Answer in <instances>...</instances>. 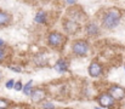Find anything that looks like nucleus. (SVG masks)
<instances>
[{
  "mask_svg": "<svg viewBox=\"0 0 125 109\" xmlns=\"http://www.w3.org/2000/svg\"><path fill=\"white\" fill-rule=\"evenodd\" d=\"M44 109H53V104H51L50 102H47V103L44 104Z\"/></svg>",
  "mask_w": 125,
  "mask_h": 109,
  "instance_id": "dca6fc26",
  "label": "nucleus"
},
{
  "mask_svg": "<svg viewBox=\"0 0 125 109\" xmlns=\"http://www.w3.org/2000/svg\"><path fill=\"white\" fill-rule=\"evenodd\" d=\"M95 109H100V108H95Z\"/></svg>",
  "mask_w": 125,
  "mask_h": 109,
  "instance_id": "5701e85b",
  "label": "nucleus"
},
{
  "mask_svg": "<svg viewBox=\"0 0 125 109\" xmlns=\"http://www.w3.org/2000/svg\"><path fill=\"white\" fill-rule=\"evenodd\" d=\"M101 73H102V67H101L98 63L92 62V63L90 64V67H89V74H90L91 76L96 78V76L101 75Z\"/></svg>",
  "mask_w": 125,
  "mask_h": 109,
  "instance_id": "6e6552de",
  "label": "nucleus"
},
{
  "mask_svg": "<svg viewBox=\"0 0 125 109\" xmlns=\"http://www.w3.org/2000/svg\"><path fill=\"white\" fill-rule=\"evenodd\" d=\"M31 86H32V81H29L26 86H24V89H23V92L26 93V95H31L32 92H31Z\"/></svg>",
  "mask_w": 125,
  "mask_h": 109,
  "instance_id": "ddd939ff",
  "label": "nucleus"
},
{
  "mask_svg": "<svg viewBox=\"0 0 125 109\" xmlns=\"http://www.w3.org/2000/svg\"><path fill=\"white\" fill-rule=\"evenodd\" d=\"M55 68H56L57 72H66V70H67V64H66V62H64L63 59H60V61L56 63Z\"/></svg>",
  "mask_w": 125,
  "mask_h": 109,
  "instance_id": "9b49d317",
  "label": "nucleus"
},
{
  "mask_svg": "<svg viewBox=\"0 0 125 109\" xmlns=\"http://www.w3.org/2000/svg\"><path fill=\"white\" fill-rule=\"evenodd\" d=\"M120 17H122V13L119 12V10L111 9V10H108L104 13V16L102 18V24L107 29H113V28H115L119 24Z\"/></svg>",
  "mask_w": 125,
  "mask_h": 109,
  "instance_id": "f257e3e1",
  "label": "nucleus"
},
{
  "mask_svg": "<svg viewBox=\"0 0 125 109\" xmlns=\"http://www.w3.org/2000/svg\"><path fill=\"white\" fill-rule=\"evenodd\" d=\"M4 44H5V42H4V40H1V39H0V46H4Z\"/></svg>",
  "mask_w": 125,
  "mask_h": 109,
  "instance_id": "412c9836",
  "label": "nucleus"
},
{
  "mask_svg": "<svg viewBox=\"0 0 125 109\" xmlns=\"http://www.w3.org/2000/svg\"><path fill=\"white\" fill-rule=\"evenodd\" d=\"M66 109H71V108H66Z\"/></svg>",
  "mask_w": 125,
  "mask_h": 109,
  "instance_id": "b1692460",
  "label": "nucleus"
},
{
  "mask_svg": "<svg viewBox=\"0 0 125 109\" xmlns=\"http://www.w3.org/2000/svg\"><path fill=\"white\" fill-rule=\"evenodd\" d=\"M109 95L114 99H122L125 97V90L123 87H119V86H112L109 89Z\"/></svg>",
  "mask_w": 125,
  "mask_h": 109,
  "instance_id": "423d86ee",
  "label": "nucleus"
},
{
  "mask_svg": "<svg viewBox=\"0 0 125 109\" xmlns=\"http://www.w3.org/2000/svg\"><path fill=\"white\" fill-rule=\"evenodd\" d=\"M31 97H32V101H33V102L38 103V102L42 101V99L46 97V92H45L42 89H35V90L32 91Z\"/></svg>",
  "mask_w": 125,
  "mask_h": 109,
  "instance_id": "0eeeda50",
  "label": "nucleus"
},
{
  "mask_svg": "<svg viewBox=\"0 0 125 109\" xmlns=\"http://www.w3.org/2000/svg\"><path fill=\"white\" fill-rule=\"evenodd\" d=\"M45 20H46V16H45V12H38L37 16H35V22L37 23H45Z\"/></svg>",
  "mask_w": 125,
  "mask_h": 109,
  "instance_id": "f8f14e48",
  "label": "nucleus"
},
{
  "mask_svg": "<svg viewBox=\"0 0 125 109\" xmlns=\"http://www.w3.org/2000/svg\"><path fill=\"white\" fill-rule=\"evenodd\" d=\"M0 79H1V73H0Z\"/></svg>",
  "mask_w": 125,
  "mask_h": 109,
  "instance_id": "4be33fe9",
  "label": "nucleus"
},
{
  "mask_svg": "<svg viewBox=\"0 0 125 109\" xmlns=\"http://www.w3.org/2000/svg\"><path fill=\"white\" fill-rule=\"evenodd\" d=\"M21 89H22V84H21V82H17V84H15V90L20 91Z\"/></svg>",
  "mask_w": 125,
  "mask_h": 109,
  "instance_id": "f3484780",
  "label": "nucleus"
},
{
  "mask_svg": "<svg viewBox=\"0 0 125 109\" xmlns=\"http://www.w3.org/2000/svg\"><path fill=\"white\" fill-rule=\"evenodd\" d=\"M47 41L51 46L57 47V46H61L64 42V36L62 34H60V33H51L47 38Z\"/></svg>",
  "mask_w": 125,
  "mask_h": 109,
  "instance_id": "7ed1b4c3",
  "label": "nucleus"
},
{
  "mask_svg": "<svg viewBox=\"0 0 125 109\" xmlns=\"http://www.w3.org/2000/svg\"><path fill=\"white\" fill-rule=\"evenodd\" d=\"M72 50H73V52H74L75 55H78V56H85V55L87 53V51H89V45H87V42L84 41V40H77V41L73 44Z\"/></svg>",
  "mask_w": 125,
  "mask_h": 109,
  "instance_id": "f03ea898",
  "label": "nucleus"
},
{
  "mask_svg": "<svg viewBox=\"0 0 125 109\" xmlns=\"http://www.w3.org/2000/svg\"><path fill=\"white\" fill-rule=\"evenodd\" d=\"M66 1H67L68 4H74V2H75V0H66Z\"/></svg>",
  "mask_w": 125,
  "mask_h": 109,
  "instance_id": "aec40b11",
  "label": "nucleus"
},
{
  "mask_svg": "<svg viewBox=\"0 0 125 109\" xmlns=\"http://www.w3.org/2000/svg\"><path fill=\"white\" fill-rule=\"evenodd\" d=\"M9 106V102L5 99H0V109H6V107Z\"/></svg>",
  "mask_w": 125,
  "mask_h": 109,
  "instance_id": "4468645a",
  "label": "nucleus"
},
{
  "mask_svg": "<svg viewBox=\"0 0 125 109\" xmlns=\"http://www.w3.org/2000/svg\"><path fill=\"white\" fill-rule=\"evenodd\" d=\"M98 102H100V104L102 106V107H104V108H109V107H112L113 106V102H114V98L108 93H103V95H101L100 97H98Z\"/></svg>",
  "mask_w": 125,
  "mask_h": 109,
  "instance_id": "39448f33",
  "label": "nucleus"
},
{
  "mask_svg": "<svg viewBox=\"0 0 125 109\" xmlns=\"http://www.w3.org/2000/svg\"><path fill=\"white\" fill-rule=\"evenodd\" d=\"M63 28H64V30H66L67 33H69V34H75V33L80 29V24H79L78 22L73 21V20H68V21H66V22L63 23Z\"/></svg>",
  "mask_w": 125,
  "mask_h": 109,
  "instance_id": "20e7f679",
  "label": "nucleus"
},
{
  "mask_svg": "<svg viewBox=\"0 0 125 109\" xmlns=\"http://www.w3.org/2000/svg\"><path fill=\"white\" fill-rule=\"evenodd\" d=\"M10 69H12V70H15V72H21L20 68H12V67H10Z\"/></svg>",
  "mask_w": 125,
  "mask_h": 109,
  "instance_id": "6ab92c4d",
  "label": "nucleus"
},
{
  "mask_svg": "<svg viewBox=\"0 0 125 109\" xmlns=\"http://www.w3.org/2000/svg\"><path fill=\"white\" fill-rule=\"evenodd\" d=\"M4 57H5V55H4V51H2V50H0V62L4 59Z\"/></svg>",
  "mask_w": 125,
  "mask_h": 109,
  "instance_id": "a211bd4d",
  "label": "nucleus"
},
{
  "mask_svg": "<svg viewBox=\"0 0 125 109\" xmlns=\"http://www.w3.org/2000/svg\"><path fill=\"white\" fill-rule=\"evenodd\" d=\"M12 21V16L7 12L0 11V26H6Z\"/></svg>",
  "mask_w": 125,
  "mask_h": 109,
  "instance_id": "1a4fd4ad",
  "label": "nucleus"
},
{
  "mask_svg": "<svg viewBox=\"0 0 125 109\" xmlns=\"http://www.w3.org/2000/svg\"><path fill=\"white\" fill-rule=\"evenodd\" d=\"M6 87H7V89L15 87V82H13V80H10V81H7V84H6Z\"/></svg>",
  "mask_w": 125,
  "mask_h": 109,
  "instance_id": "2eb2a0df",
  "label": "nucleus"
},
{
  "mask_svg": "<svg viewBox=\"0 0 125 109\" xmlns=\"http://www.w3.org/2000/svg\"><path fill=\"white\" fill-rule=\"evenodd\" d=\"M86 33L89 35H97L98 34V27L95 23H90L86 26Z\"/></svg>",
  "mask_w": 125,
  "mask_h": 109,
  "instance_id": "9d476101",
  "label": "nucleus"
}]
</instances>
